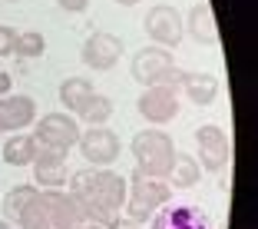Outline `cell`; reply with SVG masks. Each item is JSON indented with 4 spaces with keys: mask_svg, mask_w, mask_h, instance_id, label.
Masks as SVG:
<instances>
[{
    "mask_svg": "<svg viewBox=\"0 0 258 229\" xmlns=\"http://www.w3.org/2000/svg\"><path fill=\"white\" fill-rule=\"evenodd\" d=\"M119 57H122V40L113 33H93L80 50V60L90 70H113Z\"/></svg>",
    "mask_w": 258,
    "mask_h": 229,
    "instance_id": "11",
    "label": "cell"
},
{
    "mask_svg": "<svg viewBox=\"0 0 258 229\" xmlns=\"http://www.w3.org/2000/svg\"><path fill=\"white\" fill-rule=\"evenodd\" d=\"M33 156H37V143H33V136L14 133V136L4 143V163H7V166H30Z\"/></svg>",
    "mask_w": 258,
    "mask_h": 229,
    "instance_id": "19",
    "label": "cell"
},
{
    "mask_svg": "<svg viewBox=\"0 0 258 229\" xmlns=\"http://www.w3.org/2000/svg\"><path fill=\"white\" fill-rule=\"evenodd\" d=\"M0 229H14V226H10V222H7V219H0Z\"/></svg>",
    "mask_w": 258,
    "mask_h": 229,
    "instance_id": "29",
    "label": "cell"
},
{
    "mask_svg": "<svg viewBox=\"0 0 258 229\" xmlns=\"http://www.w3.org/2000/svg\"><path fill=\"white\" fill-rule=\"evenodd\" d=\"M136 110L152 126L172 123L175 116H179V90H175V86H149V90H143V97L136 100Z\"/></svg>",
    "mask_w": 258,
    "mask_h": 229,
    "instance_id": "8",
    "label": "cell"
},
{
    "mask_svg": "<svg viewBox=\"0 0 258 229\" xmlns=\"http://www.w3.org/2000/svg\"><path fill=\"white\" fill-rule=\"evenodd\" d=\"M76 116H83L90 126H103V123L113 116V100L103 97V93H93L83 107H80V113H76Z\"/></svg>",
    "mask_w": 258,
    "mask_h": 229,
    "instance_id": "21",
    "label": "cell"
},
{
    "mask_svg": "<svg viewBox=\"0 0 258 229\" xmlns=\"http://www.w3.org/2000/svg\"><path fill=\"white\" fill-rule=\"evenodd\" d=\"M196 153H199V166L209 173H225L232 163V140L222 126L205 123L196 130Z\"/></svg>",
    "mask_w": 258,
    "mask_h": 229,
    "instance_id": "5",
    "label": "cell"
},
{
    "mask_svg": "<svg viewBox=\"0 0 258 229\" xmlns=\"http://www.w3.org/2000/svg\"><path fill=\"white\" fill-rule=\"evenodd\" d=\"M179 90H185V97L196 103V107H209V103H215V97H219V76L212 73H182V80H179Z\"/></svg>",
    "mask_w": 258,
    "mask_h": 229,
    "instance_id": "15",
    "label": "cell"
},
{
    "mask_svg": "<svg viewBox=\"0 0 258 229\" xmlns=\"http://www.w3.org/2000/svg\"><path fill=\"white\" fill-rule=\"evenodd\" d=\"M40 206L46 213L50 229H80L86 222V213H83V206H80V199L73 193L46 190V193H40Z\"/></svg>",
    "mask_w": 258,
    "mask_h": 229,
    "instance_id": "7",
    "label": "cell"
},
{
    "mask_svg": "<svg viewBox=\"0 0 258 229\" xmlns=\"http://www.w3.org/2000/svg\"><path fill=\"white\" fill-rule=\"evenodd\" d=\"M169 183L175 186V190H192V186L202 179V166H199L196 156H185V153H175L172 160V169H169L166 176Z\"/></svg>",
    "mask_w": 258,
    "mask_h": 229,
    "instance_id": "17",
    "label": "cell"
},
{
    "mask_svg": "<svg viewBox=\"0 0 258 229\" xmlns=\"http://www.w3.org/2000/svg\"><path fill=\"white\" fill-rule=\"evenodd\" d=\"M17 226L20 229H46L50 222H46V213H43V206H40V196L33 199L30 206L20 213V219H17Z\"/></svg>",
    "mask_w": 258,
    "mask_h": 229,
    "instance_id": "23",
    "label": "cell"
},
{
    "mask_svg": "<svg viewBox=\"0 0 258 229\" xmlns=\"http://www.w3.org/2000/svg\"><path fill=\"white\" fill-rule=\"evenodd\" d=\"M133 156H136V166L143 176H156V179H166L169 169H172V160H175V143L169 133L162 130H139L129 143Z\"/></svg>",
    "mask_w": 258,
    "mask_h": 229,
    "instance_id": "2",
    "label": "cell"
},
{
    "mask_svg": "<svg viewBox=\"0 0 258 229\" xmlns=\"http://www.w3.org/2000/svg\"><path fill=\"white\" fill-rule=\"evenodd\" d=\"M76 146H80V153H83V160L93 163V166H109V163L119 160V136H116L113 130H106V126H90L86 133H80V140H76Z\"/></svg>",
    "mask_w": 258,
    "mask_h": 229,
    "instance_id": "9",
    "label": "cell"
},
{
    "mask_svg": "<svg viewBox=\"0 0 258 229\" xmlns=\"http://www.w3.org/2000/svg\"><path fill=\"white\" fill-rule=\"evenodd\" d=\"M80 229H103V226H96V222H83Z\"/></svg>",
    "mask_w": 258,
    "mask_h": 229,
    "instance_id": "28",
    "label": "cell"
},
{
    "mask_svg": "<svg viewBox=\"0 0 258 229\" xmlns=\"http://www.w3.org/2000/svg\"><path fill=\"white\" fill-rule=\"evenodd\" d=\"M37 120V103L27 93H7L0 97V133H20Z\"/></svg>",
    "mask_w": 258,
    "mask_h": 229,
    "instance_id": "12",
    "label": "cell"
},
{
    "mask_svg": "<svg viewBox=\"0 0 258 229\" xmlns=\"http://www.w3.org/2000/svg\"><path fill=\"white\" fill-rule=\"evenodd\" d=\"M152 229H212L205 209L192 206V203H175V206L162 209L159 216H152Z\"/></svg>",
    "mask_w": 258,
    "mask_h": 229,
    "instance_id": "13",
    "label": "cell"
},
{
    "mask_svg": "<svg viewBox=\"0 0 258 229\" xmlns=\"http://www.w3.org/2000/svg\"><path fill=\"white\" fill-rule=\"evenodd\" d=\"M37 196H40V190H37V186H30V183L14 186V190L4 196V219H7V222H17V219H20V213L30 206Z\"/></svg>",
    "mask_w": 258,
    "mask_h": 229,
    "instance_id": "20",
    "label": "cell"
},
{
    "mask_svg": "<svg viewBox=\"0 0 258 229\" xmlns=\"http://www.w3.org/2000/svg\"><path fill=\"white\" fill-rule=\"evenodd\" d=\"M93 93H96V86H93L86 76H67L60 83V103L70 113H80V107H83Z\"/></svg>",
    "mask_w": 258,
    "mask_h": 229,
    "instance_id": "18",
    "label": "cell"
},
{
    "mask_svg": "<svg viewBox=\"0 0 258 229\" xmlns=\"http://www.w3.org/2000/svg\"><path fill=\"white\" fill-rule=\"evenodd\" d=\"M129 73L143 86H175L179 90V80H182L185 70L175 67L172 50H166V47H143L133 57V63H129Z\"/></svg>",
    "mask_w": 258,
    "mask_h": 229,
    "instance_id": "3",
    "label": "cell"
},
{
    "mask_svg": "<svg viewBox=\"0 0 258 229\" xmlns=\"http://www.w3.org/2000/svg\"><path fill=\"white\" fill-rule=\"evenodd\" d=\"M10 90H14V80H10L7 70H0V97H7Z\"/></svg>",
    "mask_w": 258,
    "mask_h": 229,
    "instance_id": "26",
    "label": "cell"
},
{
    "mask_svg": "<svg viewBox=\"0 0 258 229\" xmlns=\"http://www.w3.org/2000/svg\"><path fill=\"white\" fill-rule=\"evenodd\" d=\"M43 50H46V37L37 33V30H27V33L17 37V50L14 54L23 57V60H33V57H43Z\"/></svg>",
    "mask_w": 258,
    "mask_h": 229,
    "instance_id": "22",
    "label": "cell"
},
{
    "mask_svg": "<svg viewBox=\"0 0 258 229\" xmlns=\"http://www.w3.org/2000/svg\"><path fill=\"white\" fill-rule=\"evenodd\" d=\"M116 4H122V7H136L139 0H116Z\"/></svg>",
    "mask_w": 258,
    "mask_h": 229,
    "instance_id": "27",
    "label": "cell"
},
{
    "mask_svg": "<svg viewBox=\"0 0 258 229\" xmlns=\"http://www.w3.org/2000/svg\"><path fill=\"white\" fill-rule=\"evenodd\" d=\"M76 140H80V126H76L73 116H63V113L40 116L37 133H33L37 150H53V153H70L76 146Z\"/></svg>",
    "mask_w": 258,
    "mask_h": 229,
    "instance_id": "6",
    "label": "cell"
},
{
    "mask_svg": "<svg viewBox=\"0 0 258 229\" xmlns=\"http://www.w3.org/2000/svg\"><path fill=\"white\" fill-rule=\"evenodd\" d=\"M126 176L116 169H80L70 179V193L80 199V206L86 213V222H96L103 229L119 226V209L126 203Z\"/></svg>",
    "mask_w": 258,
    "mask_h": 229,
    "instance_id": "1",
    "label": "cell"
},
{
    "mask_svg": "<svg viewBox=\"0 0 258 229\" xmlns=\"http://www.w3.org/2000/svg\"><path fill=\"white\" fill-rule=\"evenodd\" d=\"M17 37H20V30H14V27H0V57H10L17 50Z\"/></svg>",
    "mask_w": 258,
    "mask_h": 229,
    "instance_id": "24",
    "label": "cell"
},
{
    "mask_svg": "<svg viewBox=\"0 0 258 229\" xmlns=\"http://www.w3.org/2000/svg\"><path fill=\"white\" fill-rule=\"evenodd\" d=\"M169 203V183L166 179H156V176H143L136 169L133 179H129V190H126V213L129 222H146L156 216V209Z\"/></svg>",
    "mask_w": 258,
    "mask_h": 229,
    "instance_id": "4",
    "label": "cell"
},
{
    "mask_svg": "<svg viewBox=\"0 0 258 229\" xmlns=\"http://www.w3.org/2000/svg\"><path fill=\"white\" fill-rule=\"evenodd\" d=\"M56 7L67 10V14H83L90 7V0H56Z\"/></svg>",
    "mask_w": 258,
    "mask_h": 229,
    "instance_id": "25",
    "label": "cell"
},
{
    "mask_svg": "<svg viewBox=\"0 0 258 229\" xmlns=\"http://www.w3.org/2000/svg\"><path fill=\"white\" fill-rule=\"evenodd\" d=\"M33 176H37L40 186H50V190H56V186L63 183L70 176L67 169V153H53V150H37V156H33Z\"/></svg>",
    "mask_w": 258,
    "mask_h": 229,
    "instance_id": "14",
    "label": "cell"
},
{
    "mask_svg": "<svg viewBox=\"0 0 258 229\" xmlns=\"http://www.w3.org/2000/svg\"><path fill=\"white\" fill-rule=\"evenodd\" d=\"M46 229H50V226H46Z\"/></svg>",
    "mask_w": 258,
    "mask_h": 229,
    "instance_id": "30",
    "label": "cell"
},
{
    "mask_svg": "<svg viewBox=\"0 0 258 229\" xmlns=\"http://www.w3.org/2000/svg\"><path fill=\"white\" fill-rule=\"evenodd\" d=\"M146 33L156 40V47H166V50L179 47V40H182V33H185L179 10H175V7H166V4L152 7L149 14H146Z\"/></svg>",
    "mask_w": 258,
    "mask_h": 229,
    "instance_id": "10",
    "label": "cell"
},
{
    "mask_svg": "<svg viewBox=\"0 0 258 229\" xmlns=\"http://www.w3.org/2000/svg\"><path fill=\"white\" fill-rule=\"evenodd\" d=\"M182 27L189 30V37L196 40V43H205V47L219 43V27H215V14L209 10V4L192 7L189 10V20H185Z\"/></svg>",
    "mask_w": 258,
    "mask_h": 229,
    "instance_id": "16",
    "label": "cell"
}]
</instances>
